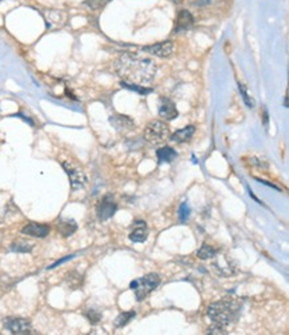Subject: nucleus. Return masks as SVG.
Segmentation results:
<instances>
[{"mask_svg": "<svg viewBox=\"0 0 289 335\" xmlns=\"http://www.w3.org/2000/svg\"><path fill=\"white\" fill-rule=\"evenodd\" d=\"M122 86L126 88H130V90H134V91H136V92H140V94H143V95L152 92L150 88H146L144 86H138V84H134V83H127V82H122Z\"/></svg>", "mask_w": 289, "mask_h": 335, "instance_id": "26", "label": "nucleus"}, {"mask_svg": "<svg viewBox=\"0 0 289 335\" xmlns=\"http://www.w3.org/2000/svg\"><path fill=\"white\" fill-rule=\"evenodd\" d=\"M256 180H258V182H260V183L266 184V186H268V187H272V188H274V190H278V191H280V188H278V186H274V183H270L268 180H262V179H260V178H256Z\"/></svg>", "mask_w": 289, "mask_h": 335, "instance_id": "32", "label": "nucleus"}, {"mask_svg": "<svg viewBox=\"0 0 289 335\" xmlns=\"http://www.w3.org/2000/svg\"><path fill=\"white\" fill-rule=\"evenodd\" d=\"M146 222L143 220H136L134 226H135V230L130 234V239L135 243H143L146 242V238H148V230H146Z\"/></svg>", "mask_w": 289, "mask_h": 335, "instance_id": "14", "label": "nucleus"}, {"mask_svg": "<svg viewBox=\"0 0 289 335\" xmlns=\"http://www.w3.org/2000/svg\"><path fill=\"white\" fill-rule=\"evenodd\" d=\"M136 316L135 311H124L122 312L118 318L115 319V326L116 327H124V326H127L130 322H131L134 318Z\"/></svg>", "mask_w": 289, "mask_h": 335, "instance_id": "22", "label": "nucleus"}, {"mask_svg": "<svg viewBox=\"0 0 289 335\" xmlns=\"http://www.w3.org/2000/svg\"><path fill=\"white\" fill-rule=\"evenodd\" d=\"M63 167L66 172H67V175L70 176L72 190H79V188H83L87 184L88 178L82 170L75 167L74 164L68 163V162H63Z\"/></svg>", "mask_w": 289, "mask_h": 335, "instance_id": "6", "label": "nucleus"}, {"mask_svg": "<svg viewBox=\"0 0 289 335\" xmlns=\"http://www.w3.org/2000/svg\"><path fill=\"white\" fill-rule=\"evenodd\" d=\"M194 23V19L192 14L188 10H180L176 18V23H174V34H180V32L188 31Z\"/></svg>", "mask_w": 289, "mask_h": 335, "instance_id": "9", "label": "nucleus"}, {"mask_svg": "<svg viewBox=\"0 0 289 335\" xmlns=\"http://www.w3.org/2000/svg\"><path fill=\"white\" fill-rule=\"evenodd\" d=\"M156 156H158V163H172L174 160L178 158V152L174 151L172 147H162L156 151Z\"/></svg>", "mask_w": 289, "mask_h": 335, "instance_id": "16", "label": "nucleus"}, {"mask_svg": "<svg viewBox=\"0 0 289 335\" xmlns=\"http://www.w3.org/2000/svg\"><path fill=\"white\" fill-rule=\"evenodd\" d=\"M284 107L288 108V94H286V98H284Z\"/></svg>", "mask_w": 289, "mask_h": 335, "instance_id": "33", "label": "nucleus"}, {"mask_svg": "<svg viewBox=\"0 0 289 335\" xmlns=\"http://www.w3.org/2000/svg\"><path fill=\"white\" fill-rule=\"evenodd\" d=\"M160 284V276L154 272H150V274H146L143 278L140 279H136L134 282H131L130 287H131L132 291H135L136 299L142 302L150 295V292L154 291V288L158 287Z\"/></svg>", "mask_w": 289, "mask_h": 335, "instance_id": "4", "label": "nucleus"}, {"mask_svg": "<svg viewBox=\"0 0 289 335\" xmlns=\"http://www.w3.org/2000/svg\"><path fill=\"white\" fill-rule=\"evenodd\" d=\"M0 2H2V0H0Z\"/></svg>", "mask_w": 289, "mask_h": 335, "instance_id": "36", "label": "nucleus"}, {"mask_svg": "<svg viewBox=\"0 0 289 335\" xmlns=\"http://www.w3.org/2000/svg\"><path fill=\"white\" fill-rule=\"evenodd\" d=\"M212 267H214V270L218 272V275H222V276L232 275V274L234 272V267L230 266V263L226 259H220V260L218 259L216 262L212 263Z\"/></svg>", "mask_w": 289, "mask_h": 335, "instance_id": "18", "label": "nucleus"}, {"mask_svg": "<svg viewBox=\"0 0 289 335\" xmlns=\"http://www.w3.org/2000/svg\"><path fill=\"white\" fill-rule=\"evenodd\" d=\"M206 332H208V334L222 335V334H226V327H224V326H222V324L212 323V326H210V327H208Z\"/></svg>", "mask_w": 289, "mask_h": 335, "instance_id": "27", "label": "nucleus"}, {"mask_svg": "<svg viewBox=\"0 0 289 335\" xmlns=\"http://www.w3.org/2000/svg\"><path fill=\"white\" fill-rule=\"evenodd\" d=\"M44 16H46L47 27L50 28L62 27L66 22V15L62 11H58V10H50L44 14Z\"/></svg>", "mask_w": 289, "mask_h": 335, "instance_id": "15", "label": "nucleus"}, {"mask_svg": "<svg viewBox=\"0 0 289 335\" xmlns=\"http://www.w3.org/2000/svg\"><path fill=\"white\" fill-rule=\"evenodd\" d=\"M190 208L188 206L186 202L180 204V207H178V219L182 223H186V220L190 219Z\"/></svg>", "mask_w": 289, "mask_h": 335, "instance_id": "24", "label": "nucleus"}, {"mask_svg": "<svg viewBox=\"0 0 289 335\" xmlns=\"http://www.w3.org/2000/svg\"><path fill=\"white\" fill-rule=\"evenodd\" d=\"M74 256H75V255H68V256H66V258H63V259L58 260V262H55V263H54V264H51V266H50V267H48V268H55V267H58V266H59V264H62V263H64V262H67V260L72 259V258H74Z\"/></svg>", "mask_w": 289, "mask_h": 335, "instance_id": "31", "label": "nucleus"}, {"mask_svg": "<svg viewBox=\"0 0 289 335\" xmlns=\"http://www.w3.org/2000/svg\"><path fill=\"white\" fill-rule=\"evenodd\" d=\"M264 122H266V124L268 123V114H266V110H264Z\"/></svg>", "mask_w": 289, "mask_h": 335, "instance_id": "34", "label": "nucleus"}, {"mask_svg": "<svg viewBox=\"0 0 289 335\" xmlns=\"http://www.w3.org/2000/svg\"><path fill=\"white\" fill-rule=\"evenodd\" d=\"M34 248V243L28 240H16L11 244L10 250L14 252H31Z\"/></svg>", "mask_w": 289, "mask_h": 335, "instance_id": "21", "label": "nucleus"}, {"mask_svg": "<svg viewBox=\"0 0 289 335\" xmlns=\"http://www.w3.org/2000/svg\"><path fill=\"white\" fill-rule=\"evenodd\" d=\"M22 234L28 236H34V238H46L50 234V227L47 224L40 223H28L22 228Z\"/></svg>", "mask_w": 289, "mask_h": 335, "instance_id": "12", "label": "nucleus"}, {"mask_svg": "<svg viewBox=\"0 0 289 335\" xmlns=\"http://www.w3.org/2000/svg\"><path fill=\"white\" fill-rule=\"evenodd\" d=\"M84 315L90 320L91 324H98L102 320V314L98 310H94V308H88L87 311L84 312Z\"/></svg>", "mask_w": 289, "mask_h": 335, "instance_id": "23", "label": "nucleus"}, {"mask_svg": "<svg viewBox=\"0 0 289 335\" xmlns=\"http://www.w3.org/2000/svg\"><path fill=\"white\" fill-rule=\"evenodd\" d=\"M143 135L146 142H148L152 146H158V144L164 143L166 139H170V127L166 126V122L152 120L146 124Z\"/></svg>", "mask_w": 289, "mask_h": 335, "instance_id": "3", "label": "nucleus"}, {"mask_svg": "<svg viewBox=\"0 0 289 335\" xmlns=\"http://www.w3.org/2000/svg\"><path fill=\"white\" fill-rule=\"evenodd\" d=\"M115 67L120 78H123V82L134 84L150 83L158 72L154 60L131 52L120 55L119 59L116 60Z\"/></svg>", "mask_w": 289, "mask_h": 335, "instance_id": "1", "label": "nucleus"}, {"mask_svg": "<svg viewBox=\"0 0 289 335\" xmlns=\"http://www.w3.org/2000/svg\"><path fill=\"white\" fill-rule=\"evenodd\" d=\"M170 2H174V3H182V0H170Z\"/></svg>", "mask_w": 289, "mask_h": 335, "instance_id": "35", "label": "nucleus"}, {"mask_svg": "<svg viewBox=\"0 0 289 335\" xmlns=\"http://www.w3.org/2000/svg\"><path fill=\"white\" fill-rule=\"evenodd\" d=\"M58 230H59V232L64 238H67V236H71L72 234H75L76 230H78V224H76L75 220L63 219L58 223Z\"/></svg>", "mask_w": 289, "mask_h": 335, "instance_id": "17", "label": "nucleus"}, {"mask_svg": "<svg viewBox=\"0 0 289 335\" xmlns=\"http://www.w3.org/2000/svg\"><path fill=\"white\" fill-rule=\"evenodd\" d=\"M4 327L7 328L11 334L27 335L32 334L31 322L24 318H7L4 320Z\"/></svg>", "mask_w": 289, "mask_h": 335, "instance_id": "5", "label": "nucleus"}, {"mask_svg": "<svg viewBox=\"0 0 289 335\" xmlns=\"http://www.w3.org/2000/svg\"><path fill=\"white\" fill-rule=\"evenodd\" d=\"M158 115L166 120H174L178 116V111L176 104L168 98H162L158 104Z\"/></svg>", "mask_w": 289, "mask_h": 335, "instance_id": "10", "label": "nucleus"}, {"mask_svg": "<svg viewBox=\"0 0 289 335\" xmlns=\"http://www.w3.org/2000/svg\"><path fill=\"white\" fill-rule=\"evenodd\" d=\"M238 314L240 304L234 298H222L218 302L210 303L206 310V315L210 316L212 323L222 324L224 327H228L230 323H234L238 319Z\"/></svg>", "mask_w": 289, "mask_h": 335, "instance_id": "2", "label": "nucleus"}, {"mask_svg": "<svg viewBox=\"0 0 289 335\" xmlns=\"http://www.w3.org/2000/svg\"><path fill=\"white\" fill-rule=\"evenodd\" d=\"M216 255H218V250L206 243L202 244V247L198 248V258H200V259H202V260L210 259V258H214Z\"/></svg>", "mask_w": 289, "mask_h": 335, "instance_id": "20", "label": "nucleus"}, {"mask_svg": "<svg viewBox=\"0 0 289 335\" xmlns=\"http://www.w3.org/2000/svg\"><path fill=\"white\" fill-rule=\"evenodd\" d=\"M111 0H88V2H86V4H87L88 7L94 8V10H98V8H102L104 7L106 4L110 3Z\"/></svg>", "mask_w": 289, "mask_h": 335, "instance_id": "29", "label": "nucleus"}, {"mask_svg": "<svg viewBox=\"0 0 289 335\" xmlns=\"http://www.w3.org/2000/svg\"><path fill=\"white\" fill-rule=\"evenodd\" d=\"M116 211H118V203H116L112 195L104 196L98 204V208H96V212H98L100 220L110 219L115 215Z\"/></svg>", "mask_w": 289, "mask_h": 335, "instance_id": "7", "label": "nucleus"}, {"mask_svg": "<svg viewBox=\"0 0 289 335\" xmlns=\"http://www.w3.org/2000/svg\"><path fill=\"white\" fill-rule=\"evenodd\" d=\"M214 0H190V3L196 7H202V6H208V4L214 3Z\"/></svg>", "mask_w": 289, "mask_h": 335, "instance_id": "30", "label": "nucleus"}, {"mask_svg": "<svg viewBox=\"0 0 289 335\" xmlns=\"http://www.w3.org/2000/svg\"><path fill=\"white\" fill-rule=\"evenodd\" d=\"M110 122L114 127L116 128V131L119 132H130L135 128V123L134 120L127 115H122V114H118V115H114L110 118Z\"/></svg>", "mask_w": 289, "mask_h": 335, "instance_id": "11", "label": "nucleus"}, {"mask_svg": "<svg viewBox=\"0 0 289 335\" xmlns=\"http://www.w3.org/2000/svg\"><path fill=\"white\" fill-rule=\"evenodd\" d=\"M250 163L258 168H268V162L262 158H258V156H252L250 159Z\"/></svg>", "mask_w": 289, "mask_h": 335, "instance_id": "28", "label": "nucleus"}, {"mask_svg": "<svg viewBox=\"0 0 289 335\" xmlns=\"http://www.w3.org/2000/svg\"><path fill=\"white\" fill-rule=\"evenodd\" d=\"M194 131H196L194 126H186V127L182 128V130H178V131L174 132L172 135H170V140L178 144L186 143V142L192 139Z\"/></svg>", "mask_w": 289, "mask_h": 335, "instance_id": "13", "label": "nucleus"}, {"mask_svg": "<svg viewBox=\"0 0 289 335\" xmlns=\"http://www.w3.org/2000/svg\"><path fill=\"white\" fill-rule=\"evenodd\" d=\"M238 90H240V94H242L244 103H246L250 108H254V100L250 96V94H248V91H246V88L244 87V84L238 83Z\"/></svg>", "mask_w": 289, "mask_h": 335, "instance_id": "25", "label": "nucleus"}, {"mask_svg": "<svg viewBox=\"0 0 289 335\" xmlns=\"http://www.w3.org/2000/svg\"><path fill=\"white\" fill-rule=\"evenodd\" d=\"M144 52H148L150 55L158 56V58H162V59H166V58H170L174 52V43L170 40H166V42H160V43H156L154 46H148V47L143 48Z\"/></svg>", "mask_w": 289, "mask_h": 335, "instance_id": "8", "label": "nucleus"}, {"mask_svg": "<svg viewBox=\"0 0 289 335\" xmlns=\"http://www.w3.org/2000/svg\"><path fill=\"white\" fill-rule=\"evenodd\" d=\"M66 282L72 290H76V288H79L82 284H83V276L80 275L78 271H71L68 272L67 276H66Z\"/></svg>", "mask_w": 289, "mask_h": 335, "instance_id": "19", "label": "nucleus"}]
</instances>
